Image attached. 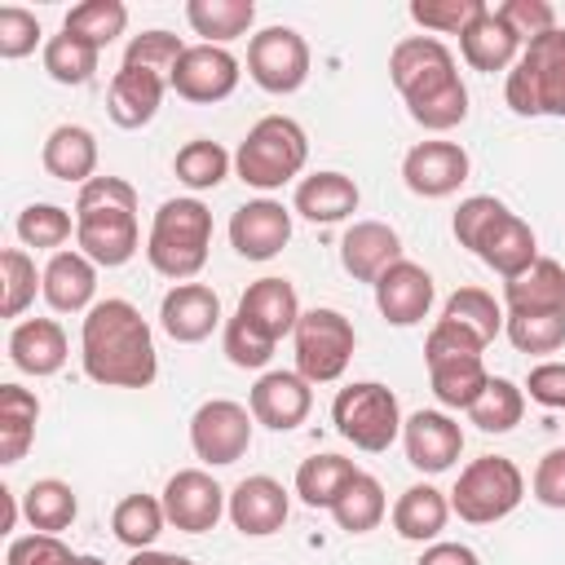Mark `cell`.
Returning a JSON list of instances; mask_svg holds the SVG:
<instances>
[{"instance_id":"6da1fadb","label":"cell","mask_w":565,"mask_h":565,"mask_svg":"<svg viewBox=\"0 0 565 565\" xmlns=\"http://www.w3.org/2000/svg\"><path fill=\"white\" fill-rule=\"evenodd\" d=\"M79 362L93 384L150 388L159 375V353H154V335H150V322L141 318V309L119 296L97 300L84 313Z\"/></svg>"},{"instance_id":"7a4b0ae2","label":"cell","mask_w":565,"mask_h":565,"mask_svg":"<svg viewBox=\"0 0 565 565\" xmlns=\"http://www.w3.org/2000/svg\"><path fill=\"white\" fill-rule=\"evenodd\" d=\"M388 75L419 128L450 132L455 124L468 119V88L455 71V53L437 35L397 40L388 53Z\"/></svg>"},{"instance_id":"3957f363","label":"cell","mask_w":565,"mask_h":565,"mask_svg":"<svg viewBox=\"0 0 565 565\" xmlns=\"http://www.w3.org/2000/svg\"><path fill=\"white\" fill-rule=\"evenodd\" d=\"M75 243L102 269H119L137 256V190L124 177H93L88 185H79Z\"/></svg>"},{"instance_id":"277c9868","label":"cell","mask_w":565,"mask_h":565,"mask_svg":"<svg viewBox=\"0 0 565 565\" xmlns=\"http://www.w3.org/2000/svg\"><path fill=\"white\" fill-rule=\"evenodd\" d=\"M207 247H212V212L199 199H168L154 212L146 238V260L154 265V274L172 282H190L207 265Z\"/></svg>"},{"instance_id":"5b68a950","label":"cell","mask_w":565,"mask_h":565,"mask_svg":"<svg viewBox=\"0 0 565 565\" xmlns=\"http://www.w3.org/2000/svg\"><path fill=\"white\" fill-rule=\"evenodd\" d=\"M309 159V137L296 119L287 115H265L260 124H252V132L238 141L234 154V172L243 185L256 190H278L287 185Z\"/></svg>"},{"instance_id":"8992f818","label":"cell","mask_w":565,"mask_h":565,"mask_svg":"<svg viewBox=\"0 0 565 565\" xmlns=\"http://www.w3.org/2000/svg\"><path fill=\"white\" fill-rule=\"evenodd\" d=\"M503 97L516 115H556L565 119V31H547L521 49L508 71Z\"/></svg>"},{"instance_id":"52a82bcc","label":"cell","mask_w":565,"mask_h":565,"mask_svg":"<svg viewBox=\"0 0 565 565\" xmlns=\"http://www.w3.org/2000/svg\"><path fill=\"white\" fill-rule=\"evenodd\" d=\"M331 424L344 441H353L358 450L366 455H380L397 441L402 433V406H397V393L388 384H375V380H358L349 388L335 393L331 402Z\"/></svg>"},{"instance_id":"ba28073f","label":"cell","mask_w":565,"mask_h":565,"mask_svg":"<svg viewBox=\"0 0 565 565\" xmlns=\"http://www.w3.org/2000/svg\"><path fill=\"white\" fill-rule=\"evenodd\" d=\"M521 499H525L521 468L512 459H503V455H481L459 472V481L450 490V512L459 521H468V525H494Z\"/></svg>"},{"instance_id":"9c48e42d","label":"cell","mask_w":565,"mask_h":565,"mask_svg":"<svg viewBox=\"0 0 565 565\" xmlns=\"http://www.w3.org/2000/svg\"><path fill=\"white\" fill-rule=\"evenodd\" d=\"M291 340H296V371L309 384L340 380L344 366L353 362V349H358V331H353V322L340 309H309V313H300Z\"/></svg>"},{"instance_id":"30bf717a","label":"cell","mask_w":565,"mask_h":565,"mask_svg":"<svg viewBox=\"0 0 565 565\" xmlns=\"http://www.w3.org/2000/svg\"><path fill=\"white\" fill-rule=\"evenodd\" d=\"M247 75L256 88L282 97L309 79V44L291 26H265L247 40Z\"/></svg>"},{"instance_id":"8fae6325","label":"cell","mask_w":565,"mask_h":565,"mask_svg":"<svg viewBox=\"0 0 565 565\" xmlns=\"http://www.w3.org/2000/svg\"><path fill=\"white\" fill-rule=\"evenodd\" d=\"M252 424L256 419H252L247 406H238L230 397H212L190 419V446L203 463H216V468L238 463L252 446Z\"/></svg>"},{"instance_id":"7c38bea8","label":"cell","mask_w":565,"mask_h":565,"mask_svg":"<svg viewBox=\"0 0 565 565\" xmlns=\"http://www.w3.org/2000/svg\"><path fill=\"white\" fill-rule=\"evenodd\" d=\"M163 512H168V525H177L181 534H207L230 512V494L212 481V472L181 468L163 486Z\"/></svg>"},{"instance_id":"4fadbf2b","label":"cell","mask_w":565,"mask_h":565,"mask_svg":"<svg viewBox=\"0 0 565 565\" xmlns=\"http://www.w3.org/2000/svg\"><path fill=\"white\" fill-rule=\"evenodd\" d=\"M168 88L194 106H212L225 102L238 88V57L221 44H190L168 79Z\"/></svg>"},{"instance_id":"5bb4252c","label":"cell","mask_w":565,"mask_h":565,"mask_svg":"<svg viewBox=\"0 0 565 565\" xmlns=\"http://www.w3.org/2000/svg\"><path fill=\"white\" fill-rule=\"evenodd\" d=\"M433 296H437L433 274L424 265L406 260V256L375 278V309H380V318L388 327H415V322H424L428 309H433Z\"/></svg>"},{"instance_id":"9a60e30c","label":"cell","mask_w":565,"mask_h":565,"mask_svg":"<svg viewBox=\"0 0 565 565\" xmlns=\"http://www.w3.org/2000/svg\"><path fill=\"white\" fill-rule=\"evenodd\" d=\"M402 181L419 199H446L468 181V150L455 141H419L402 159Z\"/></svg>"},{"instance_id":"2e32d148","label":"cell","mask_w":565,"mask_h":565,"mask_svg":"<svg viewBox=\"0 0 565 565\" xmlns=\"http://www.w3.org/2000/svg\"><path fill=\"white\" fill-rule=\"evenodd\" d=\"M247 411L256 424L274 428V433H291L309 419L313 411V388L300 371H265L247 397Z\"/></svg>"},{"instance_id":"e0dca14e","label":"cell","mask_w":565,"mask_h":565,"mask_svg":"<svg viewBox=\"0 0 565 565\" xmlns=\"http://www.w3.org/2000/svg\"><path fill=\"white\" fill-rule=\"evenodd\" d=\"M230 243L243 260H269L291 243V212L274 199H252L230 216Z\"/></svg>"},{"instance_id":"ac0fdd59","label":"cell","mask_w":565,"mask_h":565,"mask_svg":"<svg viewBox=\"0 0 565 565\" xmlns=\"http://www.w3.org/2000/svg\"><path fill=\"white\" fill-rule=\"evenodd\" d=\"M159 327L177 344H199L221 327V296L207 282H177L159 305Z\"/></svg>"},{"instance_id":"d6986e66","label":"cell","mask_w":565,"mask_h":565,"mask_svg":"<svg viewBox=\"0 0 565 565\" xmlns=\"http://www.w3.org/2000/svg\"><path fill=\"white\" fill-rule=\"evenodd\" d=\"M287 512H291V499L287 490L274 481V477H243L234 490H230V521L238 534L247 539H265V534H278L287 525Z\"/></svg>"},{"instance_id":"ffe728a7","label":"cell","mask_w":565,"mask_h":565,"mask_svg":"<svg viewBox=\"0 0 565 565\" xmlns=\"http://www.w3.org/2000/svg\"><path fill=\"white\" fill-rule=\"evenodd\" d=\"M402 446L411 468L419 472H446L463 450V428L441 411H415L402 424Z\"/></svg>"},{"instance_id":"44dd1931","label":"cell","mask_w":565,"mask_h":565,"mask_svg":"<svg viewBox=\"0 0 565 565\" xmlns=\"http://www.w3.org/2000/svg\"><path fill=\"white\" fill-rule=\"evenodd\" d=\"M397 260H402V238L384 221H353L344 230V238H340V265H344V274L353 282H371L375 287V278Z\"/></svg>"},{"instance_id":"7402d4cb","label":"cell","mask_w":565,"mask_h":565,"mask_svg":"<svg viewBox=\"0 0 565 565\" xmlns=\"http://www.w3.org/2000/svg\"><path fill=\"white\" fill-rule=\"evenodd\" d=\"M163 93H168V79L146 71V66H119L115 79H110V93H106V115L119 124V128H146L159 106H163Z\"/></svg>"},{"instance_id":"603a6c76","label":"cell","mask_w":565,"mask_h":565,"mask_svg":"<svg viewBox=\"0 0 565 565\" xmlns=\"http://www.w3.org/2000/svg\"><path fill=\"white\" fill-rule=\"evenodd\" d=\"M247 327H256L265 340H282V335H291L296 331V322H300V296H296V287L287 282V278H256L247 291H243V300H238V309H234Z\"/></svg>"},{"instance_id":"cb8c5ba5","label":"cell","mask_w":565,"mask_h":565,"mask_svg":"<svg viewBox=\"0 0 565 565\" xmlns=\"http://www.w3.org/2000/svg\"><path fill=\"white\" fill-rule=\"evenodd\" d=\"M525 40L499 18V9H481L463 31H459V53L472 71H508L521 57Z\"/></svg>"},{"instance_id":"d4e9b609","label":"cell","mask_w":565,"mask_h":565,"mask_svg":"<svg viewBox=\"0 0 565 565\" xmlns=\"http://www.w3.org/2000/svg\"><path fill=\"white\" fill-rule=\"evenodd\" d=\"M477 256H481L503 282H512V278H521V274L539 260V238H534V230H530L516 212H503V216L481 234Z\"/></svg>"},{"instance_id":"484cf974","label":"cell","mask_w":565,"mask_h":565,"mask_svg":"<svg viewBox=\"0 0 565 565\" xmlns=\"http://www.w3.org/2000/svg\"><path fill=\"white\" fill-rule=\"evenodd\" d=\"M66 331L53 318H26L9 331V362L26 375H57L66 366Z\"/></svg>"},{"instance_id":"4316f807","label":"cell","mask_w":565,"mask_h":565,"mask_svg":"<svg viewBox=\"0 0 565 565\" xmlns=\"http://www.w3.org/2000/svg\"><path fill=\"white\" fill-rule=\"evenodd\" d=\"M40 163L53 181H71V185H88L97 172V137L79 124H57L44 137Z\"/></svg>"},{"instance_id":"83f0119b","label":"cell","mask_w":565,"mask_h":565,"mask_svg":"<svg viewBox=\"0 0 565 565\" xmlns=\"http://www.w3.org/2000/svg\"><path fill=\"white\" fill-rule=\"evenodd\" d=\"M44 300L57 313H79L93 309V291H97V265L75 247V252H53V260L44 265Z\"/></svg>"},{"instance_id":"f1b7e54d","label":"cell","mask_w":565,"mask_h":565,"mask_svg":"<svg viewBox=\"0 0 565 565\" xmlns=\"http://www.w3.org/2000/svg\"><path fill=\"white\" fill-rule=\"evenodd\" d=\"M358 185L344 172H313L296 185V212L313 225H335L358 212Z\"/></svg>"},{"instance_id":"f546056e","label":"cell","mask_w":565,"mask_h":565,"mask_svg":"<svg viewBox=\"0 0 565 565\" xmlns=\"http://www.w3.org/2000/svg\"><path fill=\"white\" fill-rule=\"evenodd\" d=\"M508 313H556L565 309V269L552 256H539L521 278L503 282Z\"/></svg>"},{"instance_id":"4dcf8cb0","label":"cell","mask_w":565,"mask_h":565,"mask_svg":"<svg viewBox=\"0 0 565 565\" xmlns=\"http://www.w3.org/2000/svg\"><path fill=\"white\" fill-rule=\"evenodd\" d=\"M428 384L441 406L468 411L481 397V388L490 384V375H486L481 353H446V358H428Z\"/></svg>"},{"instance_id":"1f68e13d","label":"cell","mask_w":565,"mask_h":565,"mask_svg":"<svg viewBox=\"0 0 565 565\" xmlns=\"http://www.w3.org/2000/svg\"><path fill=\"white\" fill-rule=\"evenodd\" d=\"M450 521V499L437 486H411L393 503V530L406 543H433Z\"/></svg>"},{"instance_id":"d6a6232c","label":"cell","mask_w":565,"mask_h":565,"mask_svg":"<svg viewBox=\"0 0 565 565\" xmlns=\"http://www.w3.org/2000/svg\"><path fill=\"white\" fill-rule=\"evenodd\" d=\"M40 397L22 384H0V463H18L35 441Z\"/></svg>"},{"instance_id":"836d02e7","label":"cell","mask_w":565,"mask_h":565,"mask_svg":"<svg viewBox=\"0 0 565 565\" xmlns=\"http://www.w3.org/2000/svg\"><path fill=\"white\" fill-rule=\"evenodd\" d=\"M353 477H358L353 459H344V455H313V459H305L296 468V494H300V503L331 512V503L353 486Z\"/></svg>"},{"instance_id":"e575fe53","label":"cell","mask_w":565,"mask_h":565,"mask_svg":"<svg viewBox=\"0 0 565 565\" xmlns=\"http://www.w3.org/2000/svg\"><path fill=\"white\" fill-rule=\"evenodd\" d=\"M185 18L194 26V35H203V44H225L252 31L256 22V4L252 0H190Z\"/></svg>"},{"instance_id":"d590c367","label":"cell","mask_w":565,"mask_h":565,"mask_svg":"<svg viewBox=\"0 0 565 565\" xmlns=\"http://www.w3.org/2000/svg\"><path fill=\"white\" fill-rule=\"evenodd\" d=\"M75 512H79V499H75V490H71L66 481H57V477L31 481V490L22 494V516L31 521L35 534H62V530H71Z\"/></svg>"},{"instance_id":"8d00e7d4","label":"cell","mask_w":565,"mask_h":565,"mask_svg":"<svg viewBox=\"0 0 565 565\" xmlns=\"http://www.w3.org/2000/svg\"><path fill=\"white\" fill-rule=\"evenodd\" d=\"M163 525H168V512H163V499H154V494H124L115 503V512H110L115 539L124 547H132V552L154 547V539L163 534Z\"/></svg>"},{"instance_id":"74e56055","label":"cell","mask_w":565,"mask_h":565,"mask_svg":"<svg viewBox=\"0 0 565 565\" xmlns=\"http://www.w3.org/2000/svg\"><path fill=\"white\" fill-rule=\"evenodd\" d=\"M384 512H388V499H384V486H380L371 472H358L353 486L331 503V516H335V525H340L344 534H366V530H375V525L384 521Z\"/></svg>"},{"instance_id":"f35d334b","label":"cell","mask_w":565,"mask_h":565,"mask_svg":"<svg viewBox=\"0 0 565 565\" xmlns=\"http://www.w3.org/2000/svg\"><path fill=\"white\" fill-rule=\"evenodd\" d=\"M230 150L221 146V141H207V137H194V141H185L181 150H177V159H172V172H177V181L181 185H190V190H216L225 177H230Z\"/></svg>"},{"instance_id":"ab89813d","label":"cell","mask_w":565,"mask_h":565,"mask_svg":"<svg viewBox=\"0 0 565 565\" xmlns=\"http://www.w3.org/2000/svg\"><path fill=\"white\" fill-rule=\"evenodd\" d=\"M525 415V388L503 380V375H490V384L481 388V397L468 406V419L481 428V433H508L516 428Z\"/></svg>"},{"instance_id":"60d3db41","label":"cell","mask_w":565,"mask_h":565,"mask_svg":"<svg viewBox=\"0 0 565 565\" xmlns=\"http://www.w3.org/2000/svg\"><path fill=\"white\" fill-rule=\"evenodd\" d=\"M441 318L455 322V327H463V331L477 335L481 344H490V340L503 331V309H499L494 296L481 291V287H459V291L446 300Z\"/></svg>"},{"instance_id":"b9f144b4","label":"cell","mask_w":565,"mask_h":565,"mask_svg":"<svg viewBox=\"0 0 565 565\" xmlns=\"http://www.w3.org/2000/svg\"><path fill=\"white\" fill-rule=\"evenodd\" d=\"M124 26H128V9L119 0H79L62 22V31L88 40L93 49H106L115 35H124Z\"/></svg>"},{"instance_id":"7bdbcfd3","label":"cell","mask_w":565,"mask_h":565,"mask_svg":"<svg viewBox=\"0 0 565 565\" xmlns=\"http://www.w3.org/2000/svg\"><path fill=\"white\" fill-rule=\"evenodd\" d=\"M97 53H102V49H93L88 40H79V35H71V31H57V35H49V44H44V71H49V79H57V84H88L93 71H97Z\"/></svg>"},{"instance_id":"ee69618b","label":"cell","mask_w":565,"mask_h":565,"mask_svg":"<svg viewBox=\"0 0 565 565\" xmlns=\"http://www.w3.org/2000/svg\"><path fill=\"white\" fill-rule=\"evenodd\" d=\"M35 287H44V274H35V260L22 247H4L0 252V318L26 313V305L35 300Z\"/></svg>"},{"instance_id":"f6af8a7d","label":"cell","mask_w":565,"mask_h":565,"mask_svg":"<svg viewBox=\"0 0 565 565\" xmlns=\"http://www.w3.org/2000/svg\"><path fill=\"white\" fill-rule=\"evenodd\" d=\"M512 349L521 353H556L565 344V309L556 313H508L503 318Z\"/></svg>"},{"instance_id":"bcb514c9","label":"cell","mask_w":565,"mask_h":565,"mask_svg":"<svg viewBox=\"0 0 565 565\" xmlns=\"http://www.w3.org/2000/svg\"><path fill=\"white\" fill-rule=\"evenodd\" d=\"M75 230V216L57 203H31L18 212V238L35 252H49V247H62Z\"/></svg>"},{"instance_id":"7dc6e473","label":"cell","mask_w":565,"mask_h":565,"mask_svg":"<svg viewBox=\"0 0 565 565\" xmlns=\"http://www.w3.org/2000/svg\"><path fill=\"white\" fill-rule=\"evenodd\" d=\"M185 49H190V44H181L172 31L154 26V31H141V35H132V40H128L124 62H128V66H146V71H154V75L172 79V71H177V62H181V53H185Z\"/></svg>"},{"instance_id":"c3c4849f","label":"cell","mask_w":565,"mask_h":565,"mask_svg":"<svg viewBox=\"0 0 565 565\" xmlns=\"http://www.w3.org/2000/svg\"><path fill=\"white\" fill-rule=\"evenodd\" d=\"M481 9L486 0H411V18L424 31H441V35H459Z\"/></svg>"},{"instance_id":"681fc988","label":"cell","mask_w":565,"mask_h":565,"mask_svg":"<svg viewBox=\"0 0 565 565\" xmlns=\"http://www.w3.org/2000/svg\"><path fill=\"white\" fill-rule=\"evenodd\" d=\"M221 349L225 358L238 366V371H260L269 358H274V340H265L256 327H247L238 313L225 318V335H221Z\"/></svg>"},{"instance_id":"f907efd6","label":"cell","mask_w":565,"mask_h":565,"mask_svg":"<svg viewBox=\"0 0 565 565\" xmlns=\"http://www.w3.org/2000/svg\"><path fill=\"white\" fill-rule=\"evenodd\" d=\"M508 207L494 199V194H472V199H463L459 207H455V221H450V230H455V238H459V247H468V252H477V243H481V234L503 216Z\"/></svg>"},{"instance_id":"816d5d0a","label":"cell","mask_w":565,"mask_h":565,"mask_svg":"<svg viewBox=\"0 0 565 565\" xmlns=\"http://www.w3.org/2000/svg\"><path fill=\"white\" fill-rule=\"evenodd\" d=\"M35 44H40V18L31 9L4 4L0 9V57L18 62V57L35 53Z\"/></svg>"},{"instance_id":"f5cc1de1","label":"cell","mask_w":565,"mask_h":565,"mask_svg":"<svg viewBox=\"0 0 565 565\" xmlns=\"http://www.w3.org/2000/svg\"><path fill=\"white\" fill-rule=\"evenodd\" d=\"M499 9V18L530 44V40H539V35H547V31H556V9L547 4V0H503V4H494Z\"/></svg>"},{"instance_id":"db71d44e","label":"cell","mask_w":565,"mask_h":565,"mask_svg":"<svg viewBox=\"0 0 565 565\" xmlns=\"http://www.w3.org/2000/svg\"><path fill=\"white\" fill-rule=\"evenodd\" d=\"M4 565H75V552L57 534H26L9 543Z\"/></svg>"},{"instance_id":"11a10c76","label":"cell","mask_w":565,"mask_h":565,"mask_svg":"<svg viewBox=\"0 0 565 565\" xmlns=\"http://www.w3.org/2000/svg\"><path fill=\"white\" fill-rule=\"evenodd\" d=\"M534 499L543 508L565 512V446H556V450H547L539 459V468H534Z\"/></svg>"},{"instance_id":"9f6ffc18","label":"cell","mask_w":565,"mask_h":565,"mask_svg":"<svg viewBox=\"0 0 565 565\" xmlns=\"http://www.w3.org/2000/svg\"><path fill=\"white\" fill-rule=\"evenodd\" d=\"M525 393H530V402L561 411L565 406V362H539L525 380Z\"/></svg>"},{"instance_id":"6f0895ef","label":"cell","mask_w":565,"mask_h":565,"mask_svg":"<svg viewBox=\"0 0 565 565\" xmlns=\"http://www.w3.org/2000/svg\"><path fill=\"white\" fill-rule=\"evenodd\" d=\"M446 353H486V344H481L477 335H468L463 327L437 318V327H433L428 340H424V362H428V358H446Z\"/></svg>"},{"instance_id":"680465c9","label":"cell","mask_w":565,"mask_h":565,"mask_svg":"<svg viewBox=\"0 0 565 565\" xmlns=\"http://www.w3.org/2000/svg\"><path fill=\"white\" fill-rule=\"evenodd\" d=\"M415 565H481L468 543H428Z\"/></svg>"},{"instance_id":"91938a15","label":"cell","mask_w":565,"mask_h":565,"mask_svg":"<svg viewBox=\"0 0 565 565\" xmlns=\"http://www.w3.org/2000/svg\"><path fill=\"white\" fill-rule=\"evenodd\" d=\"M128 565H194V561H190V556H177V552H154V547H146V552H132Z\"/></svg>"},{"instance_id":"94428289","label":"cell","mask_w":565,"mask_h":565,"mask_svg":"<svg viewBox=\"0 0 565 565\" xmlns=\"http://www.w3.org/2000/svg\"><path fill=\"white\" fill-rule=\"evenodd\" d=\"M13 499H18V494H13L9 486H4V490H0V508H4V530H13V521H18V503H13Z\"/></svg>"},{"instance_id":"6125c7cd","label":"cell","mask_w":565,"mask_h":565,"mask_svg":"<svg viewBox=\"0 0 565 565\" xmlns=\"http://www.w3.org/2000/svg\"><path fill=\"white\" fill-rule=\"evenodd\" d=\"M75 565H106L102 556H75Z\"/></svg>"}]
</instances>
